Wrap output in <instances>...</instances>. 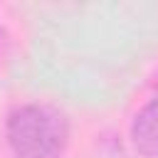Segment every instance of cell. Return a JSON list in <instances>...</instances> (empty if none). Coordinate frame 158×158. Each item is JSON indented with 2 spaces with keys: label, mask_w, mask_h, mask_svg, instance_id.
Here are the masks:
<instances>
[{
  "label": "cell",
  "mask_w": 158,
  "mask_h": 158,
  "mask_svg": "<svg viewBox=\"0 0 158 158\" xmlns=\"http://www.w3.org/2000/svg\"><path fill=\"white\" fill-rule=\"evenodd\" d=\"M131 141L138 153L158 156V99L148 101L131 123Z\"/></svg>",
  "instance_id": "cell-2"
},
{
  "label": "cell",
  "mask_w": 158,
  "mask_h": 158,
  "mask_svg": "<svg viewBox=\"0 0 158 158\" xmlns=\"http://www.w3.org/2000/svg\"><path fill=\"white\" fill-rule=\"evenodd\" d=\"M67 133V118L49 106L25 104L7 116V143L17 158H59Z\"/></svg>",
  "instance_id": "cell-1"
}]
</instances>
